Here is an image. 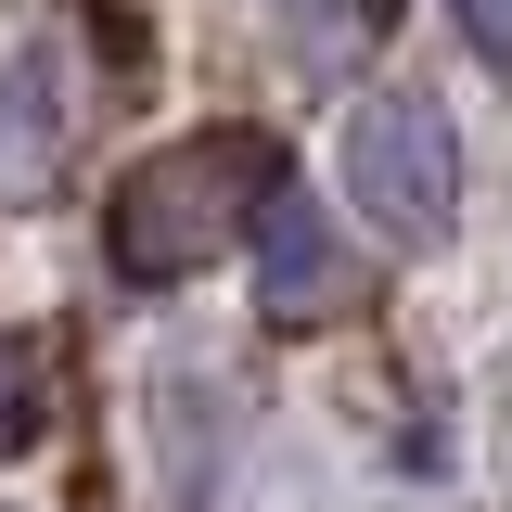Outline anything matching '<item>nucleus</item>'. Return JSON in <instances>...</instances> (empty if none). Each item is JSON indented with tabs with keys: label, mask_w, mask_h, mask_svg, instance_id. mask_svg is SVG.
I'll return each mask as SVG.
<instances>
[{
	"label": "nucleus",
	"mask_w": 512,
	"mask_h": 512,
	"mask_svg": "<svg viewBox=\"0 0 512 512\" xmlns=\"http://www.w3.org/2000/svg\"><path fill=\"white\" fill-rule=\"evenodd\" d=\"M333 180L384 244H436L461 218V128L436 90H359L333 128Z\"/></svg>",
	"instance_id": "nucleus-2"
},
{
	"label": "nucleus",
	"mask_w": 512,
	"mask_h": 512,
	"mask_svg": "<svg viewBox=\"0 0 512 512\" xmlns=\"http://www.w3.org/2000/svg\"><path fill=\"white\" fill-rule=\"evenodd\" d=\"M256 320H269V333H320V320H346L359 308V256L333 244V218H320V192H269V205H256Z\"/></svg>",
	"instance_id": "nucleus-3"
},
{
	"label": "nucleus",
	"mask_w": 512,
	"mask_h": 512,
	"mask_svg": "<svg viewBox=\"0 0 512 512\" xmlns=\"http://www.w3.org/2000/svg\"><path fill=\"white\" fill-rule=\"evenodd\" d=\"M269 192H282V141L269 128H244V116L180 128L103 192V256H116L128 295H167V282H192V269H218L244 244Z\"/></svg>",
	"instance_id": "nucleus-1"
},
{
	"label": "nucleus",
	"mask_w": 512,
	"mask_h": 512,
	"mask_svg": "<svg viewBox=\"0 0 512 512\" xmlns=\"http://www.w3.org/2000/svg\"><path fill=\"white\" fill-rule=\"evenodd\" d=\"M64 167V90L39 52H0V205H39Z\"/></svg>",
	"instance_id": "nucleus-4"
},
{
	"label": "nucleus",
	"mask_w": 512,
	"mask_h": 512,
	"mask_svg": "<svg viewBox=\"0 0 512 512\" xmlns=\"http://www.w3.org/2000/svg\"><path fill=\"white\" fill-rule=\"evenodd\" d=\"M448 26H461L487 64H512V0H448Z\"/></svg>",
	"instance_id": "nucleus-6"
},
{
	"label": "nucleus",
	"mask_w": 512,
	"mask_h": 512,
	"mask_svg": "<svg viewBox=\"0 0 512 512\" xmlns=\"http://www.w3.org/2000/svg\"><path fill=\"white\" fill-rule=\"evenodd\" d=\"M52 423V372H39V333H0V461Z\"/></svg>",
	"instance_id": "nucleus-5"
},
{
	"label": "nucleus",
	"mask_w": 512,
	"mask_h": 512,
	"mask_svg": "<svg viewBox=\"0 0 512 512\" xmlns=\"http://www.w3.org/2000/svg\"><path fill=\"white\" fill-rule=\"evenodd\" d=\"M282 13H295V26H359L372 0H282Z\"/></svg>",
	"instance_id": "nucleus-7"
}]
</instances>
